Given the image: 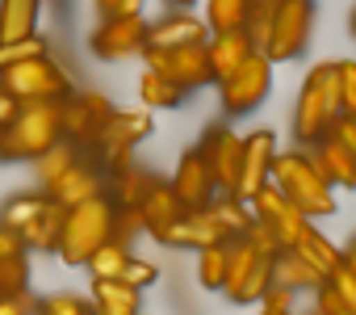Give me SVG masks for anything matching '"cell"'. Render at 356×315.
Wrapping results in <instances>:
<instances>
[{"instance_id": "1", "label": "cell", "mask_w": 356, "mask_h": 315, "mask_svg": "<svg viewBox=\"0 0 356 315\" xmlns=\"http://www.w3.org/2000/svg\"><path fill=\"white\" fill-rule=\"evenodd\" d=\"M268 181L285 194V202L306 215V219H323V215H335V194H331V181L318 173V164L302 151H277L273 155V169H268Z\"/></svg>"}, {"instance_id": "2", "label": "cell", "mask_w": 356, "mask_h": 315, "mask_svg": "<svg viewBox=\"0 0 356 315\" xmlns=\"http://www.w3.org/2000/svg\"><path fill=\"white\" fill-rule=\"evenodd\" d=\"M113 210L118 206L105 194H92V198L63 210V227H59V244H55L63 265H84L113 236Z\"/></svg>"}, {"instance_id": "3", "label": "cell", "mask_w": 356, "mask_h": 315, "mask_svg": "<svg viewBox=\"0 0 356 315\" xmlns=\"http://www.w3.org/2000/svg\"><path fill=\"white\" fill-rule=\"evenodd\" d=\"M59 139V101H22L13 122L0 130V160H38Z\"/></svg>"}, {"instance_id": "4", "label": "cell", "mask_w": 356, "mask_h": 315, "mask_svg": "<svg viewBox=\"0 0 356 315\" xmlns=\"http://www.w3.org/2000/svg\"><path fill=\"white\" fill-rule=\"evenodd\" d=\"M339 118V80H335V63H318L302 93H298V105H293V135L302 143H318L331 122Z\"/></svg>"}, {"instance_id": "5", "label": "cell", "mask_w": 356, "mask_h": 315, "mask_svg": "<svg viewBox=\"0 0 356 315\" xmlns=\"http://www.w3.org/2000/svg\"><path fill=\"white\" fill-rule=\"evenodd\" d=\"M0 84H5L17 101H63V97L72 93V80H67V72L51 59V51L30 55V59L5 68V72H0Z\"/></svg>"}, {"instance_id": "6", "label": "cell", "mask_w": 356, "mask_h": 315, "mask_svg": "<svg viewBox=\"0 0 356 315\" xmlns=\"http://www.w3.org/2000/svg\"><path fill=\"white\" fill-rule=\"evenodd\" d=\"M143 59L151 72H159L163 80H172L176 89H202L214 84V68L206 55V43H181V47H143Z\"/></svg>"}, {"instance_id": "7", "label": "cell", "mask_w": 356, "mask_h": 315, "mask_svg": "<svg viewBox=\"0 0 356 315\" xmlns=\"http://www.w3.org/2000/svg\"><path fill=\"white\" fill-rule=\"evenodd\" d=\"M310 30H314V0H277L268 38H264V55L273 63L298 59L310 43Z\"/></svg>"}, {"instance_id": "8", "label": "cell", "mask_w": 356, "mask_h": 315, "mask_svg": "<svg viewBox=\"0 0 356 315\" xmlns=\"http://www.w3.org/2000/svg\"><path fill=\"white\" fill-rule=\"evenodd\" d=\"M214 84H218V93H222V109H227L231 118L252 114V109L268 97V89H273V59H268L264 51H252L235 72H227V76L214 80Z\"/></svg>"}, {"instance_id": "9", "label": "cell", "mask_w": 356, "mask_h": 315, "mask_svg": "<svg viewBox=\"0 0 356 315\" xmlns=\"http://www.w3.org/2000/svg\"><path fill=\"white\" fill-rule=\"evenodd\" d=\"M268 282H273V256L260 252V248H252L243 236H231V256H227L222 294H227L231 302H256Z\"/></svg>"}, {"instance_id": "10", "label": "cell", "mask_w": 356, "mask_h": 315, "mask_svg": "<svg viewBox=\"0 0 356 315\" xmlns=\"http://www.w3.org/2000/svg\"><path fill=\"white\" fill-rule=\"evenodd\" d=\"M147 135H151V109H113L105 118V126L97 130L92 147L105 169H122V164H130V151Z\"/></svg>"}, {"instance_id": "11", "label": "cell", "mask_w": 356, "mask_h": 315, "mask_svg": "<svg viewBox=\"0 0 356 315\" xmlns=\"http://www.w3.org/2000/svg\"><path fill=\"white\" fill-rule=\"evenodd\" d=\"M147 47V22L143 13H130V17H101V26L92 30V55L97 59H130V55H143Z\"/></svg>"}, {"instance_id": "12", "label": "cell", "mask_w": 356, "mask_h": 315, "mask_svg": "<svg viewBox=\"0 0 356 315\" xmlns=\"http://www.w3.org/2000/svg\"><path fill=\"white\" fill-rule=\"evenodd\" d=\"M109 114H113V105L101 93H67L59 101V130H63V139H72L80 147V143L97 139V130L105 126Z\"/></svg>"}, {"instance_id": "13", "label": "cell", "mask_w": 356, "mask_h": 315, "mask_svg": "<svg viewBox=\"0 0 356 315\" xmlns=\"http://www.w3.org/2000/svg\"><path fill=\"white\" fill-rule=\"evenodd\" d=\"M197 151L206 155V164H210V173H214L218 194H235L239 169H243V139H239L231 126H214V130L202 139Z\"/></svg>"}, {"instance_id": "14", "label": "cell", "mask_w": 356, "mask_h": 315, "mask_svg": "<svg viewBox=\"0 0 356 315\" xmlns=\"http://www.w3.org/2000/svg\"><path fill=\"white\" fill-rule=\"evenodd\" d=\"M168 185H172V194H176V198H181V206H185V210L206 206V202L218 194L214 173H210V164H206V155H202V151H185Z\"/></svg>"}, {"instance_id": "15", "label": "cell", "mask_w": 356, "mask_h": 315, "mask_svg": "<svg viewBox=\"0 0 356 315\" xmlns=\"http://www.w3.org/2000/svg\"><path fill=\"white\" fill-rule=\"evenodd\" d=\"M273 155H277V135H273V130H252V135L243 139V169H239V185H235L239 198H252V194L268 181Z\"/></svg>"}, {"instance_id": "16", "label": "cell", "mask_w": 356, "mask_h": 315, "mask_svg": "<svg viewBox=\"0 0 356 315\" xmlns=\"http://www.w3.org/2000/svg\"><path fill=\"white\" fill-rule=\"evenodd\" d=\"M314 147V155L310 160L318 164V173L331 181V190L339 185V190H356V151L348 147V143H339L335 135H323L318 143H310Z\"/></svg>"}, {"instance_id": "17", "label": "cell", "mask_w": 356, "mask_h": 315, "mask_svg": "<svg viewBox=\"0 0 356 315\" xmlns=\"http://www.w3.org/2000/svg\"><path fill=\"white\" fill-rule=\"evenodd\" d=\"M248 206H252V215H256V219H264L268 227H277V236H281L285 244L293 240L298 223L306 219V215H298V210H293V206L285 202V194H281V190H277L273 181H264V185H260V190H256V194L248 198Z\"/></svg>"}, {"instance_id": "18", "label": "cell", "mask_w": 356, "mask_h": 315, "mask_svg": "<svg viewBox=\"0 0 356 315\" xmlns=\"http://www.w3.org/2000/svg\"><path fill=\"white\" fill-rule=\"evenodd\" d=\"M42 194H51V198L63 202V206H76V202H84V198H92V194H105V190H101V173H97L92 164L72 160L55 181L42 185Z\"/></svg>"}, {"instance_id": "19", "label": "cell", "mask_w": 356, "mask_h": 315, "mask_svg": "<svg viewBox=\"0 0 356 315\" xmlns=\"http://www.w3.org/2000/svg\"><path fill=\"white\" fill-rule=\"evenodd\" d=\"M138 215H143V227L159 240L176 219L185 215V206H181V198L172 194V185H163V181L155 177V181H151V190H147V194H143V202H138Z\"/></svg>"}, {"instance_id": "20", "label": "cell", "mask_w": 356, "mask_h": 315, "mask_svg": "<svg viewBox=\"0 0 356 315\" xmlns=\"http://www.w3.org/2000/svg\"><path fill=\"white\" fill-rule=\"evenodd\" d=\"M210 38V26L206 17H193V13H172L155 26H147V43L151 47H181V43H206Z\"/></svg>"}, {"instance_id": "21", "label": "cell", "mask_w": 356, "mask_h": 315, "mask_svg": "<svg viewBox=\"0 0 356 315\" xmlns=\"http://www.w3.org/2000/svg\"><path fill=\"white\" fill-rule=\"evenodd\" d=\"M252 38L248 30H218L206 38V55H210V68H214V80H222L227 72H235L248 55H252Z\"/></svg>"}, {"instance_id": "22", "label": "cell", "mask_w": 356, "mask_h": 315, "mask_svg": "<svg viewBox=\"0 0 356 315\" xmlns=\"http://www.w3.org/2000/svg\"><path fill=\"white\" fill-rule=\"evenodd\" d=\"M63 202H55L51 194H47V202L38 206V215L22 227V240H26V248H38V252H55V244H59V227H63Z\"/></svg>"}, {"instance_id": "23", "label": "cell", "mask_w": 356, "mask_h": 315, "mask_svg": "<svg viewBox=\"0 0 356 315\" xmlns=\"http://www.w3.org/2000/svg\"><path fill=\"white\" fill-rule=\"evenodd\" d=\"M92 302L97 315H138V290L122 277H92Z\"/></svg>"}, {"instance_id": "24", "label": "cell", "mask_w": 356, "mask_h": 315, "mask_svg": "<svg viewBox=\"0 0 356 315\" xmlns=\"http://www.w3.org/2000/svg\"><path fill=\"white\" fill-rule=\"evenodd\" d=\"M289 248H293V252H302V256L323 273V277H327V269H335V265H339V248H335L327 236H318L310 219H302V223H298V231H293Z\"/></svg>"}, {"instance_id": "25", "label": "cell", "mask_w": 356, "mask_h": 315, "mask_svg": "<svg viewBox=\"0 0 356 315\" xmlns=\"http://www.w3.org/2000/svg\"><path fill=\"white\" fill-rule=\"evenodd\" d=\"M273 282H281V286H289V290L298 294V290H314V286L323 282V273H318L302 252H293V248L285 244V248L273 256Z\"/></svg>"}, {"instance_id": "26", "label": "cell", "mask_w": 356, "mask_h": 315, "mask_svg": "<svg viewBox=\"0 0 356 315\" xmlns=\"http://www.w3.org/2000/svg\"><path fill=\"white\" fill-rule=\"evenodd\" d=\"M38 5L42 0H0V43L30 38L38 26Z\"/></svg>"}, {"instance_id": "27", "label": "cell", "mask_w": 356, "mask_h": 315, "mask_svg": "<svg viewBox=\"0 0 356 315\" xmlns=\"http://www.w3.org/2000/svg\"><path fill=\"white\" fill-rule=\"evenodd\" d=\"M138 97H143V105L147 109H176L185 101V89H176L172 80H163L159 72H143V80H138Z\"/></svg>"}, {"instance_id": "28", "label": "cell", "mask_w": 356, "mask_h": 315, "mask_svg": "<svg viewBox=\"0 0 356 315\" xmlns=\"http://www.w3.org/2000/svg\"><path fill=\"white\" fill-rule=\"evenodd\" d=\"M151 173H143V169H134V164H122V169H113V202L118 206H138L143 202V194L151 190Z\"/></svg>"}, {"instance_id": "29", "label": "cell", "mask_w": 356, "mask_h": 315, "mask_svg": "<svg viewBox=\"0 0 356 315\" xmlns=\"http://www.w3.org/2000/svg\"><path fill=\"white\" fill-rule=\"evenodd\" d=\"M210 210H214V219L227 227V236H243L248 231V223H252V206H248V198H239V194H214L210 198Z\"/></svg>"}, {"instance_id": "30", "label": "cell", "mask_w": 356, "mask_h": 315, "mask_svg": "<svg viewBox=\"0 0 356 315\" xmlns=\"http://www.w3.org/2000/svg\"><path fill=\"white\" fill-rule=\"evenodd\" d=\"M248 13H252V0H210V5H206V26H210V34L243 30Z\"/></svg>"}, {"instance_id": "31", "label": "cell", "mask_w": 356, "mask_h": 315, "mask_svg": "<svg viewBox=\"0 0 356 315\" xmlns=\"http://www.w3.org/2000/svg\"><path fill=\"white\" fill-rule=\"evenodd\" d=\"M227 256H231V240H218V244H206L202 248V261H197V282L206 290H222V277H227Z\"/></svg>"}, {"instance_id": "32", "label": "cell", "mask_w": 356, "mask_h": 315, "mask_svg": "<svg viewBox=\"0 0 356 315\" xmlns=\"http://www.w3.org/2000/svg\"><path fill=\"white\" fill-rule=\"evenodd\" d=\"M126 256H130V248H126V240H118V236H109L88 261H84V269L92 273V277H118V269L126 265Z\"/></svg>"}, {"instance_id": "33", "label": "cell", "mask_w": 356, "mask_h": 315, "mask_svg": "<svg viewBox=\"0 0 356 315\" xmlns=\"http://www.w3.org/2000/svg\"><path fill=\"white\" fill-rule=\"evenodd\" d=\"M47 202V194H22V198H13L5 210H0V227H9V231H17L22 236V227L38 215V206Z\"/></svg>"}, {"instance_id": "34", "label": "cell", "mask_w": 356, "mask_h": 315, "mask_svg": "<svg viewBox=\"0 0 356 315\" xmlns=\"http://www.w3.org/2000/svg\"><path fill=\"white\" fill-rule=\"evenodd\" d=\"M72 160H76V143H72V139H59L55 147H47V151L38 155V160H34V164H38V177H42V185H47V181H55V177H59V173L72 164Z\"/></svg>"}, {"instance_id": "35", "label": "cell", "mask_w": 356, "mask_h": 315, "mask_svg": "<svg viewBox=\"0 0 356 315\" xmlns=\"http://www.w3.org/2000/svg\"><path fill=\"white\" fill-rule=\"evenodd\" d=\"M42 51H47V38H38V34L0 43V72H5V68H13V63H22V59H30V55H42Z\"/></svg>"}, {"instance_id": "36", "label": "cell", "mask_w": 356, "mask_h": 315, "mask_svg": "<svg viewBox=\"0 0 356 315\" xmlns=\"http://www.w3.org/2000/svg\"><path fill=\"white\" fill-rule=\"evenodd\" d=\"M243 240L252 244V248H260V252H268V256H277L281 248H285V240L277 236V227H268L264 219H256L252 215V223H248V231H243Z\"/></svg>"}, {"instance_id": "37", "label": "cell", "mask_w": 356, "mask_h": 315, "mask_svg": "<svg viewBox=\"0 0 356 315\" xmlns=\"http://www.w3.org/2000/svg\"><path fill=\"white\" fill-rule=\"evenodd\" d=\"M26 273H30L26 248H22V252H9V256H0V290H17V286H26Z\"/></svg>"}, {"instance_id": "38", "label": "cell", "mask_w": 356, "mask_h": 315, "mask_svg": "<svg viewBox=\"0 0 356 315\" xmlns=\"http://www.w3.org/2000/svg\"><path fill=\"white\" fill-rule=\"evenodd\" d=\"M155 273H159V269H155L151 261H138V256H126V265L118 269V277H122L126 286H134V290H147V286L155 282Z\"/></svg>"}, {"instance_id": "39", "label": "cell", "mask_w": 356, "mask_h": 315, "mask_svg": "<svg viewBox=\"0 0 356 315\" xmlns=\"http://www.w3.org/2000/svg\"><path fill=\"white\" fill-rule=\"evenodd\" d=\"M256 302H260V311H264V315H285V311L293 307V290H289V286H281V282H268V286H264V294H260Z\"/></svg>"}, {"instance_id": "40", "label": "cell", "mask_w": 356, "mask_h": 315, "mask_svg": "<svg viewBox=\"0 0 356 315\" xmlns=\"http://www.w3.org/2000/svg\"><path fill=\"white\" fill-rule=\"evenodd\" d=\"M30 311H38V298H34L26 286L0 290V315H30Z\"/></svg>"}, {"instance_id": "41", "label": "cell", "mask_w": 356, "mask_h": 315, "mask_svg": "<svg viewBox=\"0 0 356 315\" xmlns=\"http://www.w3.org/2000/svg\"><path fill=\"white\" fill-rule=\"evenodd\" d=\"M38 311L42 315H88L92 307L84 298H76V294H51L47 302H38Z\"/></svg>"}, {"instance_id": "42", "label": "cell", "mask_w": 356, "mask_h": 315, "mask_svg": "<svg viewBox=\"0 0 356 315\" xmlns=\"http://www.w3.org/2000/svg\"><path fill=\"white\" fill-rule=\"evenodd\" d=\"M327 282H331V286L339 290V298H343V302H348V311L356 315V273H352V269H348V265L339 261L335 269H327Z\"/></svg>"}, {"instance_id": "43", "label": "cell", "mask_w": 356, "mask_h": 315, "mask_svg": "<svg viewBox=\"0 0 356 315\" xmlns=\"http://www.w3.org/2000/svg\"><path fill=\"white\" fill-rule=\"evenodd\" d=\"M314 294H318V298H314L318 315H352V311H348V302L339 298V290H335V286H331L327 277H323V282L314 286Z\"/></svg>"}, {"instance_id": "44", "label": "cell", "mask_w": 356, "mask_h": 315, "mask_svg": "<svg viewBox=\"0 0 356 315\" xmlns=\"http://www.w3.org/2000/svg\"><path fill=\"white\" fill-rule=\"evenodd\" d=\"M17 109H22V101H17L5 84H0V130H5V126L13 122V114H17Z\"/></svg>"}, {"instance_id": "45", "label": "cell", "mask_w": 356, "mask_h": 315, "mask_svg": "<svg viewBox=\"0 0 356 315\" xmlns=\"http://www.w3.org/2000/svg\"><path fill=\"white\" fill-rule=\"evenodd\" d=\"M130 13H143V0H118V13L113 17H130Z\"/></svg>"}, {"instance_id": "46", "label": "cell", "mask_w": 356, "mask_h": 315, "mask_svg": "<svg viewBox=\"0 0 356 315\" xmlns=\"http://www.w3.org/2000/svg\"><path fill=\"white\" fill-rule=\"evenodd\" d=\"M92 5H97L101 17H113V13H118V0H92Z\"/></svg>"}, {"instance_id": "47", "label": "cell", "mask_w": 356, "mask_h": 315, "mask_svg": "<svg viewBox=\"0 0 356 315\" xmlns=\"http://www.w3.org/2000/svg\"><path fill=\"white\" fill-rule=\"evenodd\" d=\"M339 261H343V265H348V269L356 273V240H352V244H348V248L339 252Z\"/></svg>"}, {"instance_id": "48", "label": "cell", "mask_w": 356, "mask_h": 315, "mask_svg": "<svg viewBox=\"0 0 356 315\" xmlns=\"http://www.w3.org/2000/svg\"><path fill=\"white\" fill-rule=\"evenodd\" d=\"M168 5H181V9H189V5H193V0H168Z\"/></svg>"}, {"instance_id": "49", "label": "cell", "mask_w": 356, "mask_h": 315, "mask_svg": "<svg viewBox=\"0 0 356 315\" xmlns=\"http://www.w3.org/2000/svg\"><path fill=\"white\" fill-rule=\"evenodd\" d=\"M352 30H356V13H352Z\"/></svg>"}]
</instances>
